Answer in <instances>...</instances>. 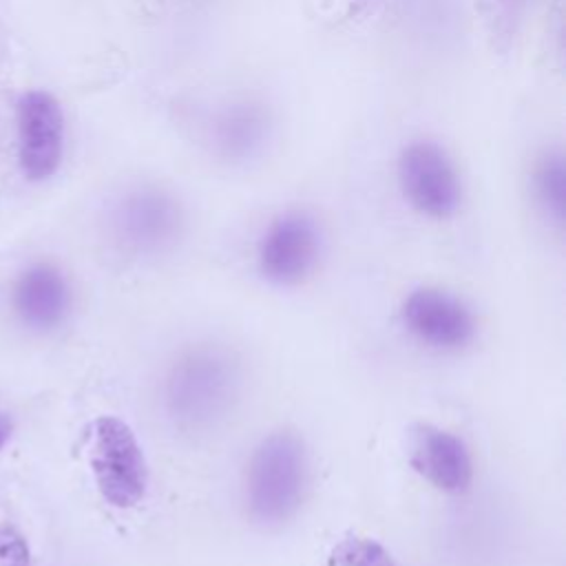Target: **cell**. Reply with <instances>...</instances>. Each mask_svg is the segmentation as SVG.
I'll return each instance as SVG.
<instances>
[{"instance_id": "1", "label": "cell", "mask_w": 566, "mask_h": 566, "mask_svg": "<svg viewBox=\"0 0 566 566\" xmlns=\"http://www.w3.org/2000/svg\"><path fill=\"white\" fill-rule=\"evenodd\" d=\"M241 354L221 340H197L177 349L159 371L157 407L184 438H208L237 413L245 394Z\"/></svg>"}, {"instance_id": "2", "label": "cell", "mask_w": 566, "mask_h": 566, "mask_svg": "<svg viewBox=\"0 0 566 566\" xmlns=\"http://www.w3.org/2000/svg\"><path fill=\"white\" fill-rule=\"evenodd\" d=\"M314 486V455L292 427H279L256 440L239 478V504L261 531L290 526L305 509Z\"/></svg>"}, {"instance_id": "3", "label": "cell", "mask_w": 566, "mask_h": 566, "mask_svg": "<svg viewBox=\"0 0 566 566\" xmlns=\"http://www.w3.org/2000/svg\"><path fill=\"white\" fill-rule=\"evenodd\" d=\"M106 232L130 259H157L177 248L186 232V208L166 186L142 181L124 188L106 208Z\"/></svg>"}, {"instance_id": "4", "label": "cell", "mask_w": 566, "mask_h": 566, "mask_svg": "<svg viewBox=\"0 0 566 566\" xmlns=\"http://www.w3.org/2000/svg\"><path fill=\"white\" fill-rule=\"evenodd\" d=\"M327 250L325 226L303 206L276 212L254 241L252 263L263 285L272 290H298L307 285Z\"/></svg>"}, {"instance_id": "5", "label": "cell", "mask_w": 566, "mask_h": 566, "mask_svg": "<svg viewBox=\"0 0 566 566\" xmlns=\"http://www.w3.org/2000/svg\"><path fill=\"white\" fill-rule=\"evenodd\" d=\"M396 321L413 347L433 356H462L475 347L482 332L473 303L436 283L405 292Z\"/></svg>"}, {"instance_id": "6", "label": "cell", "mask_w": 566, "mask_h": 566, "mask_svg": "<svg viewBox=\"0 0 566 566\" xmlns=\"http://www.w3.org/2000/svg\"><path fill=\"white\" fill-rule=\"evenodd\" d=\"M88 471L99 497L119 511L144 502L150 486V467L137 433L126 420L102 413L88 424Z\"/></svg>"}, {"instance_id": "7", "label": "cell", "mask_w": 566, "mask_h": 566, "mask_svg": "<svg viewBox=\"0 0 566 566\" xmlns=\"http://www.w3.org/2000/svg\"><path fill=\"white\" fill-rule=\"evenodd\" d=\"M396 188L405 206L431 223L455 219L464 206L460 168L447 146L431 137H416L400 148Z\"/></svg>"}, {"instance_id": "8", "label": "cell", "mask_w": 566, "mask_h": 566, "mask_svg": "<svg viewBox=\"0 0 566 566\" xmlns=\"http://www.w3.org/2000/svg\"><path fill=\"white\" fill-rule=\"evenodd\" d=\"M75 283L55 261L38 259L22 265L9 283V312L31 336L62 332L75 312Z\"/></svg>"}, {"instance_id": "9", "label": "cell", "mask_w": 566, "mask_h": 566, "mask_svg": "<svg viewBox=\"0 0 566 566\" xmlns=\"http://www.w3.org/2000/svg\"><path fill=\"white\" fill-rule=\"evenodd\" d=\"M66 155V115L57 97L29 88L15 102V164L24 181L53 179Z\"/></svg>"}, {"instance_id": "10", "label": "cell", "mask_w": 566, "mask_h": 566, "mask_svg": "<svg viewBox=\"0 0 566 566\" xmlns=\"http://www.w3.org/2000/svg\"><path fill=\"white\" fill-rule=\"evenodd\" d=\"M405 458L411 473L440 495L460 497L475 486L473 447L455 429L438 422H416L407 436Z\"/></svg>"}, {"instance_id": "11", "label": "cell", "mask_w": 566, "mask_h": 566, "mask_svg": "<svg viewBox=\"0 0 566 566\" xmlns=\"http://www.w3.org/2000/svg\"><path fill=\"white\" fill-rule=\"evenodd\" d=\"M276 130L272 108L259 97H234L219 106L208 126L206 144L221 164L248 166L270 148Z\"/></svg>"}, {"instance_id": "12", "label": "cell", "mask_w": 566, "mask_h": 566, "mask_svg": "<svg viewBox=\"0 0 566 566\" xmlns=\"http://www.w3.org/2000/svg\"><path fill=\"white\" fill-rule=\"evenodd\" d=\"M531 195L546 221L562 228L566 210V164L562 148L544 150L531 168Z\"/></svg>"}, {"instance_id": "13", "label": "cell", "mask_w": 566, "mask_h": 566, "mask_svg": "<svg viewBox=\"0 0 566 566\" xmlns=\"http://www.w3.org/2000/svg\"><path fill=\"white\" fill-rule=\"evenodd\" d=\"M327 566H398L385 544L367 535H347L334 544Z\"/></svg>"}, {"instance_id": "14", "label": "cell", "mask_w": 566, "mask_h": 566, "mask_svg": "<svg viewBox=\"0 0 566 566\" xmlns=\"http://www.w3.org/2000/svg\"><path fill=\"white\" fill-rule=\"evenodd\" d=\"M0 566H31L29 539L11 522L0 524Z\"/></svg>"}, {"instance_id": "15", "label": "cell", "mask_w": 566, "mask_h": 566, "mask_svg": "<svg viewBox=\"0 0 566 566\" xmlns=\"http://www.w3.org/2000/svg\"><path fill=\"white\" fill-rule=\"evenodd\" d=\"M13 431H15V422L11 418L9 411L0 409V453L7 449V444L11 442L13 438Z\"/></svg>"}]
</instances>
